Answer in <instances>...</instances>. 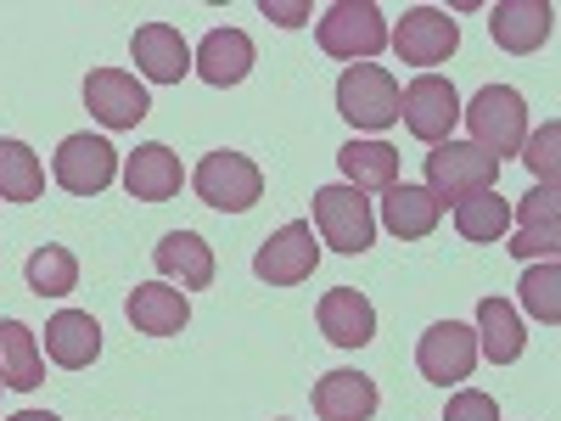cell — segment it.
Returning a JSON list of instances; mask_svg holds the SVG:
<instances>
[{
    "instance_id": "cell-1",
    "label": "cell",
    "mask_w": 561,
    "mask_h": 421,
    "mask_svg": "<svg viewBox=\"0 0 561 421\" xmlns=\"http://www.w3.org/2000/svg\"><path fill=\"white\" fill-rule=\"evenodd\" d=\"M460 118L472 129V147H483L494 163L517 158L523 140H528V102H523V90H511V84H483L472 96V107H460Z\"/></svg>"
},
{
    "instance_id": "cell-2",
    "label": "cell",
    "mask_w": 561,
    "mask_h": 421,
    "mask_svg": "<svg viewBox=\"0 0 561 421\" xmlns=\"http://www.w3.org/2000/svg\"><path fill=\"white\" fill-rule=\"evenodd\" d=\"M314 39H320L325 57L370 62V57L388 52V18H382V7H370V0H337V7L314 23Z\"/></svg>"
},
{
    "instance_id": "cell-3",
    "label": "cell",
    "mask_w": 561,
    "mask_h": 421,
    "mask_svg": "<svg viewBox=\"0 0 561 421\" xmlns=\"http://www.w3.org/2000/svg\"><path fill=\"white\" fill-rule=\"evenodd\" d=\"M192 185H197V197L219 214H248L259 197H264V169L248 158V152H208L197 169H192Z\"/></svg>"
},
{
    "instance_id": "cell-4",
    "label": "cell",
    "mask_w": 561,
    "mask_h": 421,
    "mask_svg": "<svg viewBox=\"0 0 561 421\" xmlns=\"http://www.w3.org/2000/svg\"><path fill=\"white\" fill-rule=\"evenodd\" d=\"M314 230L325 248L337 253H365L377 242V214H370V197L354 192V185H320L314 192Z\"/></svg>"
},
{
    "instance_id": "cell-5",
    "label": "cell",
    "mask_w": 561,
    "mask_h": 421,
    "mask_svg": "<svg viewBox=\"0 0 561 421\" xmlns=\"http://www.w3.org/2000/svg\"><path fill=\"white\" fill-rule=\"evenodd\" d=\"M494 174H500V163H494L483 147H472V140H444V147L427 152V192H433L444 208L460 203V197L494 192Z\"/></svg>"
},
{
    "instance_id": "cell-6",
    "label": "cell",
    "mask_w": 561,
    "mask_h": 421,
    "mask_svg": "<svg viewBox=\"0 0 561 421\" xmlns=\"http://www.w3.org/2000/svg\"><path fill=\"white\" fill-rule=\"evenodd\" d=\"M337 113L354 129H388L399 124V79L377 62H354L337 79Z\"/></svg>"
},
{
    "instance_id": "cell-7",
    "label": "cell",
    "mask_w": 561,
    "mask_h": 421,
    "mask_svg": "<svg viewBox=\"0 0 561 421\" xmlns=\"http://www.w3.org/2000/svg\"><path fill=\"white\" fill-rule=\"evenodd\" d=\"M399 118L415 140H427V147H444L455 140V124H460V96L444 73H421L410 79V90H399Z\"/></svg>"
},
{
    "instance_id": "cell-8",
    "label": "cell",
    "mask_w": 561,
    "mask_h": 421,
    "mask_svg": "<svg viewBox=\"0 0 561 421\" xmlns=\"http://www.w3.org/2000/svg\"><path fill=\"white\" fill-rule=\"evenodd\" d=\"M118 147L107 135H68L62 147H57V158H51V174H57V185L62 192H73V197H102L107 185L118 180Z\"/></svg>"
},
{
    "instance_id": "cell-9",
    "label": "cell",
    "mask_w": 561,
    "mask_h": 421,
    "mask_svg": "<svg viewBox=\"0 0 561 421\" xmlns=\"http://www.w3.org/2000/svg\"><path fill=\"white\" fill-rule=\"evenodd\" d=\"M388 45L399 52V62L421 68V73H433L438 62L455 57V45H460V29L444 7H410L399 18V29H388Z\"/></svg>"
},
{
    "instance_id": "cell-10",
    "label": "cell",
    "mask_w": 561,
    "mask_h": 421,
    "mask_svg": "<svg viewBox=\"0 0 561 421\" xmlns=\"http://www.w3.org/2000/svg\"><path fill=\"white\" fill-rule=\"evenodd\" d=\"M415 365H421V377L438 383V388L466 383L478 371V332H472V326H460V320L427 326L421 343H415Z\"/></svg>"
},
{
    "instance_id": "cell-11",
    "label": "cell",
    "mask_w": 561,
    "mask_h": 421,
    "mask_svg": "<svg viewBox=\"0 0 561 421\" xmlns=\"http://www.w3.org/2000/svg\"><path fill=\"white\" fill-rule=\"evenodd\" d=\"M320 264V242H314V225L293 219L280 225L275 237L253 253V275L264 281V287H304V281L314 275Z\"/></svg>"
},
{
    "instance_id": "cell-12",
    "label": "cell",
    "mask_w": 561,
    "mask_h": 421,
    "mask_svg": "<svg viewBox=\"0 0 561 421\" xmlns=\"http://www.w3.org/2000/svg\"><path fill=\"white\" fill-rule=\"evenodd\" d=\"M84 107H90V118H96L102 129H135L140 118L152 113V96H147V84H140L135 73L96 68L84 79Z\"/></svg>"
},
{
    "instance_id": "cell-13",
    "label": "cell",
    "mask_w": 561,
    "mask_h": 421,
    "mask_svg": "<svg viewBox=\"0 0 561 421\" xmlns=\"http://www.w3.org/2000/svg\"><path fill=\"white\" fill-rule=\"evenodd\" d=\"M129 57L152 84H180L192 73V45L180 39L174 23H140L135 39H129Z\"/></svg>"
},
{
    "instance_id": "cell-14",
    "label": "cell",
    "mask_w": 561,
    "mask_h": 421,
    "mask_svg": "<svg viewBox=\"0 0 561 421\" xmlns=\"http://www.w3.org/2000/svg\"><path fill=\"white\" fill-rule=\"evenodd\" d=\"M118 174H124V192L140 197V203H169V197H180V180H185L180 158L163 147V140H147V147H135V152L124 158Z\"/></svg>"
},
{
    "instance_id": "cell-15",
    "label": "cell",
    "mask_w": 561,
    "mask_h": 421,
    "mask_svg": "<svg viewBox=\"0 0 561 421\" xmlns=\"http://www.w3.org/2000/svg\"><path fill=\"white\" fill-rule=\"evenodd\" d=\"M124 315H129L135 332H147V338H174V332L192 326V304H185V293L163 287V281H140V287L129 293V304H124Z\"/></svg>"
},
{
    "instance_id": "cell-16",
    "label": "cell",
    "mask_w": 561,
    "mask_h": 421,
    "mask_svg": "<svg viewBox=\"0 0 561 421\" xmlns=\"http://www.w3.org/2000/svg\"><path fill=\"white\" fill-rule=\"evenodd\" d=\"M550 7L545 0H500V7L489 12V34H494V45L500 52H511V57H528V52H539V45L550 39Z\"/></svg>"
},
{
    "instance_id": "cell-17",
    "label": "cell",
    "mask_w": 561,
    "mask_h": 421,
    "mask_svg": "<svg viewBox=\"0 0 561 421\" xmlns=\"http://www.w3.org/2000/svg\"><path fill=\"white\" fill-rule=\"evenodd\" d=\"M45 354H51V365H62V371H84L90 360L102 354V326H96V315L57 309L51 320H45Z\"/></svg>"
},
{
    "instance_id": "cell-18",
    "label": "cell",
    "mask_w": 561,
    "mask_h": 421,
    "mask_svg": "<svg viewBox=\"0 0 561 421\" xmlns=\"http://www.w3.org/2000/svg\"><path fill=\"white\" fill-rule=\"evenodd\" d=\"M320 332L337 349H365L377 338V309H370V298L359 287H332L320 298Z\"/></svg>"
},
{
    "instance_id": "cell-19",
    "label": "cell",
    "mask_w": 561,
    "mask_h": 421,
    "mask_svg": "<svg viewBox=\"0 0 561 421\" xmlns=\"http://www.w3.org/2000/svg\"><path fill=\"white\" fill-rule=\"evenodd\" d=\"M377 383L359 377V371H325L314 383V416L320 421H370L377 416Z\"/></svg>"
},
{
    "instance_id": "cell-20",
    "label": "cell",
    "mask_w": 561,
    "mask_h": 421,
    "mask_svg": "<svg viewBox=\"0 0 561 421\" xmlns=\"http://www.w3.org/2000/svg\"><path fill=\"white\" fill-rule=\"evenodd\" d=\"M444 219V203L427 192V185H388L382 192V225L393 230L399 242H421V237H433Z\"/></svg>"
},
{
    "instance_id": "cell-21",
    "label": "cell",
    "mask_w": 561,
    "mask_h": 421,
    "mask_svg": "<svg viewBox=\"0 0 561 421\" xmlns=\"http://www.w3.org/2000/svg\"><path fill=\"white\" fill-rule=\"evenodd\" d=\"M192 68H197L214 90L242 84V79L253 73V39H248L242 29H214L197 52H192Z\"/></svg>"
},
{
    "instance_id": "cell-22",
    "label": "cell",
    "mask_w": 561,
    "mask_h": 421,
    "mask_svg": "<svg viewBox=\"0 0 561 421\" xmlns=\"http://www.w3.org/2000/svg\"><path fill=\"white\" fill-rule=\"evenodd\" d=\"M152 264L180 281V287H214V248L197 237V230H169V237L152 248Z\"/></svg>"
},
{
    "instance_id": "cell-23",
    "label": "cell",
    "mask_w": 561,
    "mask_h": 421,
    "mask_svg": "<svg viewBox=\"0 0 561 421\" xmlns=\"http://www.w3.org/2000/svg\"><path fill=\"white\" fill-rule=\"evenodd\" d=\"M337 169H343V185H354V192H388V185H399V147H388V140H348L337 152Z\"/></svg>"
},
{
    "instance_id": "cell-24",
    "label": "cell",
    "mask_w": 561,
    "mask_h": 421,
    "mask_svg": "<svg viewBox=\"0 0 561 421\" xmlns=\"http://www.w3.org/2000/svg\"><path fill=\"white\" fill-rule=\"evenodd\" d=\"M45 383V354L23 320H0V388L34 394Z\"/></svg>"
},
{
    "instance_id": "cell-25",
    "label": "cell",
    "mask_w": 561,
    "mask_h": 421,
    "mask_svg": "<svg viewBox=\"0 0 561 421\" xmlns=\"http://www.w3.org/2000/svg\"><path fill=\"white\" fill-rule=\"evenodd\" d=\"M523 349H528L523 315L505 298H483L478 304V354H489L494 365H511V360H523Z\"/></svg>"
},
{
    "instance_id": "cell-26",
    "label": "cell",
    "mask_w": 561,
    "mask_h": 421,
    "mask_svg": "<svg viewBox=\"0 0 561 421\" xmlns=\"http://www.w3.org/2000/svg\"><path fill=\"white\" fill-rule=\"evenodd\" d=\"M45 192V163L23 140H0V203H34Z\"/></svg>"
},
{
    "instance_id": "cell-27",
    "label": "cell",
    "mask_w": 561,
    "mask_h": 421,
    "mask_svg": "<svg viewBox=\"0 0 561 421\" xmlns=\"http://www.w3.org/2000/svg\"><path fill=\"white\" fill-rule=\"evenodd\" d=\"M455 230L466 242H505L511 230V203L500 192H478V197H460L455 203Z\"/></svg>"
},
{
    "instance_id": "cell-28",
    "label": "cell",
    "mask_w": 561,
    "mask_h": 421,
    "mask_svg": "<svg viewBox=\"0 0 561 421\" xmlns=\"http://www.w3.org/2000/svg\"><path fill=\"white\" fill-rule=\"evenodd\" d=\"M23 281H28V293H39V298H62V293L79 287V259L68 248H57V242H45V248L28 253Z\"/></svg>"
},
{
    "instance_id": "cell-29",
    "label": "cell",
    "mask_w": 561,
    "mask_h": 421,
    "mask_svg": "<svg viewBox=\"0 0 561 421\" xmlns=\"http://www.w3.org/2000/svg\"><path fill=\"white\" fill-rule=\"evenodd\" d=\"M523 309L539 326H556L561 320V270H556V259H545V264H534L523 275Z\"/></svg>"
},
{
    "instance_id": "cell-30",
    "label": "cell",
    "mask_w": 561,
    "mask_h": 421,
    "mask_svg": "<svg viewBox=\"0 0 561 421\" xmlns=\"http://www.w3.org/2000/svg\"><path fill=\"white\" fill-rule=\"evenodd\" d=\"M556 147H561V124H556V118L539 124V135L523 140V163L534 169L539 185H556Z\"/></svg>"
},
{
    "instance_id": "cell-31",
    "label": "cell",
    "mask_w": 561,
    "mask_h": 421,
    "mask_svg": "<svg viewBox=\"0 0 561 421\" xmlns=\"http://www.w3.org/2000/svg\"><path fill=\"white\" fill-rule=\"evenodd\" d=\"M505 248L517 253V259H556V253H561V225H556V219H550V225H523Z\"/></svg>"
},
{
    "instance_id": "cell-32",
    "label": "cell",
    "mask_w": 561,
    "mask_h": 421,
    "mask_svg": "<svg viewBox=\"0 0 561 421\" xmlns=\"http://www.w3.org/2000/svg\"><path fill=\"white\" fill-rule=\"evenodd\" d=\"M444 421H500V405H494V394H483V388H460V394L449 399Z\"/></svg>"
},
{
    "instance_id": "cell-33",
    "label": "cell",
    "mask_w": 561,
    "mask_h": 421,
    "mask_svg": "<svg viewBox=\"0 0 561 421\" xmlns=\"http://www.w3.org/2000/svg\"><path fill=\"white\" fill-rule=\"evenodd\" d=\"M556 208H561V192H556V185H534V192L523 197V208L511 214V219H523V225H550Z\"/></svg>"
},
{
    "instance_id": "cell-34",
    "label": "cell",
    "mask_w": 561,
    "mask_h": 421,
    "mask_svg": "<svg viewBox=\"0 0 561 421\" xmlns=\"http://www.w3.org/2000/svg\"><path fill=\"white\" fill-rule=\"evenodd\" d=\"M259 12L280 29H304L309 23V0H259Z\"/></svg>"
},
{
    "instance_id": "cell-35",
    "label": "cell",
    "mask_w": 561,
    "mask_h": 421,
    "mask_svg": "<svg viewBox=\"0 0 561 421\" xmlns=\"http://www.w3.org/2000/svg\"><path fill=\"white\" fill-rule=\"evenodd\" d=\"M7 421H62V416H51V410H18V416H7Z\"/></svg>"
}]
</instances>
